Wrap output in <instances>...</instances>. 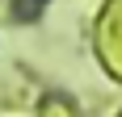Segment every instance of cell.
I'll use <instances>...</instances> for the list:
<instances>
[{"instance_id": "6da1fadb", "label": "cell", "mask_w": 122, "mask_h": 117, "mask_svg": "<svg viewBox=\"0 0 122 117\" xmlns=\"http://www.w3.org/2000/svg\"><path fill=\"white\" fill-rule=\"evenodd\" d=\"M38 9H42V0H17V4H13V13H17L21 21H34Z\"/></svg>"}]
</instances>
